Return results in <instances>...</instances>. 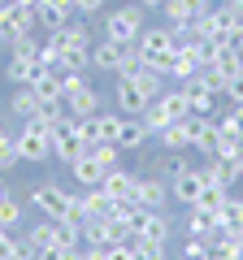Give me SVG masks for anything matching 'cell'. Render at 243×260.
Masks as SVG:
<instances>
[{"label": "cell", "instance_id": "26", "mask_svg": "<svg viewBox=\"0 0 243 260\" xmlns=\"http://www.w3.org/2000/svg\"><path fill=\"white\" fill-rule=\"evenodd\" d=\"M26 243L35 251L56 247V221H52V217H35V225H26Z\"/></svg>", "mask_w": 243, "mask_h": 260}, {"label": "cell", "instance_id": "5", "mask_svg": "<svg viewBox=\"0 0 243 260\" xmlns=\"http://www.w3.org/2000/svg\"><path fill=\"white\" fill-rule=\"evenodd\" d=\"M135 61H139L135 44H113V39H96L92 44V70H100V74H122Z\"/></svg>", "mask_w": 243, "mask_h": 260}, {"label": "cell", "instance_id": "24", "mask_svg": "<svg viewBox=\"0 0 243 260\" xmlns=\"http://www.w3.org/2000/svg\"><path fill=\"white\" fill-rule=\"evenodd\" d=\"M9 117H18V121H35L39 117V95H35V87H18V91L9 95Z\"/></svg>", "mask_w": 243, "mask_h": 260}, {"label": "cell", "instance_id": "1", "mask_svg": "<svg viewBox=\"0 0 243 260\" xmlns=\"http://www.w3.org/2000/svg\"><path fill=\"white\" fill-rule=\"evenodd\" d=\"M135 52H139L143 65H152V70L169 74V61H174V52H178L174 26H143L139 39H135Z\"/></svg>", "mask_w": 243, "mask_h": 260}, {"label": "cell", "instance_id": "23", "mask_svg": "<svg viewBox=\"0 0 243 260\" xmlns=\"http://www.w3.org/2000/svg\"><path fill=\"white\" fill-rule=\"evenodd\" d=\"M70 178H74L78 186H100L104 182V165L92 156V152H83L78 160H70Z\"/></svg>", "mask_w": 243, "mask_h": 260}, {"label": "cell", "instance_id": "16", "mask_svg": "<svg viewBox=\"0 0 243 260\" xmlns=\"http://www.w3.org/2000/svg\"><path fill=\"white\" fill-rule=\"evenodd\" d=\"M117 78H131V83L139 87V91L148 95V100H157V95L165 91V74H161V70H152V65H143V61H135V65H126V70H122Z\"/></svg>", "mask_w": 243, "mask_h": 260}, {"label": "cell", "instance_id": "10", "mask_svg": "<svg viewBox=\"0 0 243 260\" xmlns=\"http://www.w3.org/2000/svg\"><path fill=\"white\" fill-rule=\"evenodd\" d=\"M135 174H139V169H135ZM131 200H135L139 208H165L174 195H169V182H165V178L139 174V178H135V195H131Z\"/></svg>", "mask_w": 243, "mask_h": 260}, {"label": "cell", "instance_id": "30", "mask_svg": "<svg viewBox=\"0 0 243 260\" xmlns=\"http://www.w3.org/2000/svg\"><path fill=\"white\" fill-rule=\"evenodd\" d=\"M31 87H35L39 100H66V87H61V74L56 70H39V78Z\"/></svg>", "mask_w": 243, "mask_h": 260}, {"label": "cell", "instance_id": "25", "mask_svg": "<svg viewBox=\"0 0 243 260\" xmlns=\"http://www.w3.org/2000/svg\"><path fill=\"white\" fill-rule=\"evenodd\" d=\"M148 126H143V117H122V130H117V148L122 152H139L143 143H148Z\"/></svg>", "mask_w": 243, "mask_h": 260}, {"label": "cell", "instance_id": "38", "mask_svg": "<svg viewBox=\"0 0 243 260\" xmlns=\"http://www.w3.org/2000/svg\"><path fill=\"white\" fill-rule=\"evenodd\" d=\"M87 152H92V156L100 160L104 169H113V165H122V148H117V143H87Z\"/></svg>", "mask_w": 243, "mask_h": 260}, {"label": "cell", "instance_id": "31", "mask_svg": "<svg viewBox=\"0 0 243 260\" xmlns=\"http://www.w3.org/2000/svg\"><path fill=\"white\" fill-rule=\"evenodd\" d=\"M161 104H165V113L174 121L191 117V104H187V91H183V87H165V91H161Z\"/></svg>", "mask_w": 243, "mask_h": 260}, {"label": "cell", "instance_id": "41", "mask_svg": "<svg viewBox=\"0 0 243 260\" xmlns=\"http://www.w3.org/2000/svg\"><path fill=\"white\" fill-rule=\"evenodd\" d=\"M104 260H131V243H117V247H109V256Z\"/></svg>", "mask_w": 243, "mask_h": 260}, {"label": "cell", "instance_id": "39", "mask_svg": "<svg viewBox=\"0 0 243 260\" xmlns=\"http://www.w3.org/2000/svg\"><path fill=\"white\" fill-rule=\"evenodd\" d=\"M222 95H226L230 104H243V70L230 78V83H226V91H222Z\"/></svg>", "mask_w": 243, "mask_h": 260}, {"label": "cell", "instance_id": "18", "mask_svg": "<svg viewBox=\"0 0 243 260\" xmlns=\"http://www.w3.org/2000/svg\"><path fill=\"white\" fill-rule=\"evenodd\" d=\"M217 230H222V221H217V213H208V208H187V217H183V234H191V239H217Z\"/></svg>", "mask_w": 243, "mask_h": 260}, {"label": "cell", "instance_id": "2", "mask_svg": "<svg viewBox=\"0 0 243 260\" xmlns=\"http://www.w3.org/2000/svg\"><path fill=\"white\" fill-rule=\"evenodd\" d=\"M148 9H143L139 0H122V9H109L104 13V35L100 39H113V44H135L139 30L148 26Z\"/></svg>", "mask_w": 243, "mask_h": 260}, {"label": "cell", "instance_id": "14", "mask_svg": "<svg viewBox=\"0 0 243 260\" xmlns=\"http://www.w3.org/2000/svg\"><path fill=\"white\" fill-rule=\"evenodd\" d=\"M187 91V104H191V117H217V91L204 83V78H187V83H178Z\"/></svg>", "mask_w": 243, "mask_h": 260}, {"label": "cell", "instance_id": "35", "mask_svg": "<svg viewBox=\"0 0 243 260\" xmlns=\"http://www.w3.org/2000/svg\"><path fill=\"white\" fill-rule=\"evenodd\" d=\"M139 117H143V126H148V135H152V139H157L161 130H165L169 121H174V117H169V113H165V104H161V95H157V100H152L148 109L139 113Z\"/></svg>", "mask_w": 243, "mask_h": 260}, {"label": "cell", "instance_id": "20", "mask_svg": "<svg viewBox=\"0 0 243 260\" xmlns=\"http://www.w3.org/2000/svg\"><path fill=\"white\" fill-rule=\"evenodd\" d=\"M135 169H126V165H113V169H104V195H109V200H131L135 195Z\"/></svg>", "mask_w": 243, "mask_h": 260}, {"label": "cell", "instance_id": "32", "mask_svg": "<svg viewBox=\"0 0 243 260\" xmlns=\"http://www.w3.org/2000/svg\"><path fill=\"white\" fill-rule=\"evenodd\" d=\"M22 165V152H18V135L13 130H0V174Z\"/></svg>", "mask_w": 243, "mask_h": 260}, {"label": "cell", "instance_id": "6", "mask_svg": "<svg viewBox=\"0 0 243 260\" xmlns=\"http://www.w3.org/2000/svg\"><path fill=\"white\" fill-rule=\"evenodd\" d=\"M87 152L83 135H78V121L74 117H61L52 126V160H61V165H70V160H78Z\"/></svg>", "mask_w": 243, "mask_h": 260}, {"label": "cell", "instance_id": "33", "mask_svg": "<svg viewBox=\"0 0 243 260\" xmlns=\"http://www.w3.org/2000/svg\"><path fill=\"white\" fill-rule=\"evenodd\" d=\"M22 217H26V208H22V200L9 191L5 200H0V230H18Z\"/></svg>", "mask_w": 243, "mask_h": 260}, {"label": "cell", "instance_id": "43", "mask_svg": "<svg viewBox=\"0 0 243 260\" xmlns=\"http://www.w3.org/2000/svg\"><path fill=\"white\" fill-rule=\"evenodd\" d=\"M143 9H161V5H165V0H139Z\"/></svg>", "mask_w": 243, "mask_h": 260}, {"label": "cell", "instance_id": "7", "mask_svg": "<svg viewBox=\"0 0 243 260\" xmlns=\"http://www.w3.org/2000/svg\"><path fill=\"white\" fill-rule=\"evenodd\" d=\"M131 230H135V239H152V243L174 239V221L165 217V208H139L131 217Z\"/></svg>", "mask_w": 243, "mask_h": 260}, {"label": "cell", "instance_id": "12", "mask_svg": "<svg viewBox=\"0 0 243 260\" xmlns=\"http://www.w3.org/2000/svg\"><path fill=\"white\" fill-rule=\"evenodd\" d=\"M200 191H204V169H200V165L183 169V174L169 182V195H174V204H183V208H196V204H200Z\"/></svg>", "mask_w": 243, "mask_h": 260}, {"label": "cell", "instance_id": "22", "mask_svg": "<svg viewBox=\"0 0 243 260\" xmlns=\"http://www.w3.org/2000/svg\"><path fill=\"white\" fill-rule=\"evenodd\" d=\"M200 70H204V61L196 56V48H178L174 61H169V74H165V78H174V83H187V78H196Z\"/></svg>", "mask_w": 243, "mask_h": 260}, {"label": "cell", "instance_id": "29", "mask_svg": "<svg viewBox=\"0 0 243 260\" xmlns=\"http://www.w3.org/2000/svg\"><path fill=\"white\" fill-rule=\"evenodd\" d=\"M217 221H222V230H230V234H243V200L239 195H226V204L217 208Z\"/></svg>", "mask_w": 243, "mask_h": 260}, {"label": "cell", "instance_id": "15", "mask_svg": "<svg viewBox=\"0 0 243 260\" xmlns=\"http://www.w3.org/2000/svg\"><path fill=\"white\" fill-rule=\"evenodd\" d=\"M113 104H117L122 117H139V113L148 109L152 100H148V95H143L139 87L131 83V78H117V83H113Z\"/></svg>", "mask_w": 243, "mask_h": 260}, {"label": "cell", "instance_id": "17", "mask_svg": "<svg viewBox=\"0 0 243 260\" xmlns=\"http://www.w3.org/2000/svg\"><path fill=\"white\" fill-rule=\"evenodd\" d=\"M200 169H204L208 182L226 186V191H234V182H243V165H239V160H230V156H208Z\"/></svg>", "mask_w": 243, "mask_h": 260}, {"label": "cell", "instance_id": "46", "mask_svg": "<svg viewBox=\"0 0 243 260\" xmlns=\"http://www.w3.org/2000/svg\"><path fill=\"white\" fill-rule=\"evenodd\" d=\"M0 130H9V126H5V113H0Z\"/></svg>", "mask_w": 243, "mask_h": 260}, {"label": "cell", "instance_id": "19", "mask_svg": "<svg viewBox=\"0 0 243 260\" xmlns=\"http://www.w3.org/2000/svg\"><path fill=\"white\" fill-rule=\"evenodd\" d=\"M66 109H70V117H92V113L104 109V95L96 91L92 83H83V87H74V91L66 95Z\"/></svg>", "mask_w": 243, "mask_h": 260}, {"label": "cell", "instance_id": "8", "mask_svg": "<svg viewBox=\"0 0 243 260\" xmlns=\"http://www.w3.org/2000/svg\"><path fill=\"white\" fill-rule=\"evenodd\" d=\"M74 18H78L74 0H35V26H39V30H48V35L66 30Z\"/></svg>", "mask_w": 243, "mask_h": 260}, {"label": "cell", "instance_id": "34", "mask_svg": "<svg viewBox=\"0 0 243 260\" xmlns=\"http://www.w3.org/2000/svg\"><path fill=\"white\" fill-rule=\"evenodd\" d=\"M131 260H169V243H152V239H131Z\"/></svg>", "mask_w": 243, "mask_h": 260}, {"label": "cell", "instance_id": "4", "mask_svg": "<svg viewBox=\"0 0 243 260\" xmlns=\"http://www.w3.org/2000/svg\"><path fill=\"white\" fill-rule=\"evenodd\" d=\"M18 135V152H22V165H44V160H52V130L39 126V121H22V130H13Z\"/></svg>", "mask_w": 243, "mask_h": 260}, {"label": "cell", "instance_id": "9", "mask_svg": "<svg viewBox=\"0 0 243 260\" xmlns=\"http://www.w3.org/2000/svg\"><path fill=\"white\" fill-rule=\"evenodd\" d=\"M35 35V9H22V5H9V13L0 18V44L13 48L18 39Z\"/></svg>", "mask_w": 243, "mask_h": 260}, {"label": "cell", "instance_id": "40", "mask_svg": "<svg viewBox=\"0 0 243 260\" xmlns=\"http://www.w3.org/2000/svg\"><path fill=\"white\" fill-rule=\"evenodd\" d=\"M78 18H96V13H104V0H74Z\"/></svg>", "mask_w": 243, "mask_h": 260}, {"label": "cell", "instance_id": "21", "mask_svg": "<svg viewBox=\"0 0 243 260\" xmlns=\"http://www.w3.org/2000/svg\"><path fill=\"white\" fill-rule=\"evenodd\" d=\"M204 70H213V74L222 78V83H230V78H234V74H239V70H243V52H234L230 44H217L213 61H208Z\"/></svg>", "mask_w": 243, "mask_h": 260}, {"label": "cell", "instance_id": "45", "mask_svg": "<svg viewBox=\"0 0 243 260\" xmlns=\"http://www.w3.org/2000/svg\"><path fill=\"white\" fill-rule=\"evenodd\" d=\"M5 195H9V186H5V182H0V200H5Z\"/></svg>", "mask_w": 243, "mask_h": 260}, {"label": "cell", "instance_id": "42", "mask_svg": "<svg viewBox=\"0 0 243 260\" xmlns=\"http://www.w3.org/2000/svg\"><path fill=\"white\" fill-rule=\"evenodd\" d=\"M226 5H230V9H234V18L243 22V0H226Z\"/></svg>", "mask_w": 243, "mask_h": 260}, {"label": "cell", "instance_id": "27", "mask_svg": "<svg viewBox=\"0 0 243 260\" xmlns=\"http://www.w3.org/2000/svg\"><path fill=\"white\" fill-rule=\"evenodd\" d=\"M161 152H191V135H187V121H169L165 130L157 135Z\"/></svg>", "mask_w": 243, "mask_h": 260}, {"label": "cell", "instance_id": "3", "mask_svg": "<svg viewBox=\"0 0 243 260\" xmlns=\"http://www.w3.org/2000/svg\"><path fill=\"white\" fill-rule=\"evenodd\" d=\"M31 208H35V217L61 221V217H70V208H74V191H70L61 178H44V182L31 191Z\"/></svg>", "mask_w": 243, "mask_h": 260}, {"label": "cell", "instance_id": "28", "mask_svg": "<svg viewBox=\"0 0 243 260\" xmlns=\"http://www.w3.org/2000/svg\"><path fill=\"white\" fill-rule=\"evenodd\" d=\"M56 39H61V48H92L96 44V30L87 26L83 18H74L66 30H56Z\"/></svg>", "mask_w": 243, "mask_h": 260}, {"label": "cell", "instance_id": "11", "mask_svg": "<svg viewBox=\"0 0 243 260\" xmlns=\"http://www.w3.org/2000/svg\"><path fill=\"white\" fill-rule=\"evenodd\" d=\"M234 26H239V18H234L230 5H208V13L196 22L200 35H204V39H217V44H226V35H230Z\"/></svg>", "mask_w": 243, "mask_h": 260}, {"label": "cell", "instance_id": "37", "mask_svg": "<svg viewBox=\"0 0 243 260\" xmlns=\"http://www.w3.org/2000/svg\"><path fill=\"white\" fill-rule=\"evenodd\" d=\"M39 65H44V70H61V39L56 35L39 39Z\"/></svg>", "mask_w": 243, "mask_h": 260}, {"label": "cell", "instance_id": "44", "mask_svg": "<svg viewBox=\"0 0 243 260\" xmlns=\"http://www.w3.org/2000/svg\"><path fill=\"white\" fill-rule=\"evenodd\" d=\"M5 13H9V0H0V18H5Z\"/></svg>", "mask_w": 243, "mask_h": 260}, {"label": "cell", "instance_id": "13", "mask_svg": "<svg viewBox=\"0 0 243 260\" xmlns=\"http://www.w3.org/2000/svg\"><path fill=\"white\" fill-rule=\"evenodd\" d=\"M208 5L213 0H165L161 5V13H165V26H191V22H200L208 13Z\"/></svg>", "mask_w": 243, "mask_h": 260}, {"label": "cell", "instance_id": "36", "mask_svg": "<svg viewBox=\"0 0 243 260\" xmlns=\"http://www.w3.org/2000/svg\"><path fill=\"white\" fill-rule=\"evenodd\" d=\"M178 260H208V239H191V234H183V243H178Z\"/></svg>", "mask_w": 243, "mask_h": 260}]
</instances>
